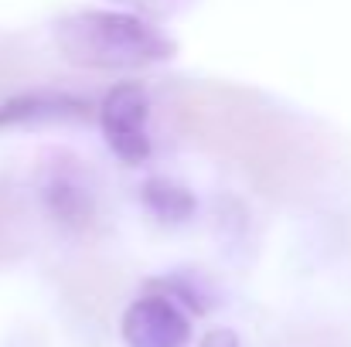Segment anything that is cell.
Returning <instances> with one entry per match:
<instances>
[{
    "label": "cell",
    "mask_w": 351,
    "mask_h": 347,
    "mask_svg": "<svg viewBox=\"0 0 351 347\" xmlns=\"http://www.w3.org/2000/svg\"><path fill=\"white\" fill-rule=\"evenodd\" d=\"M58 55L89 72H136L178 55V41L150 17L123 7H82L51 21Z\"/></svg>",
    "instance_id": "1"
},
{
    "label": "cell",
    "mask_w": 351,
    "mask_h": 347,
    "mask_svg": "<svg viewBox=\"0 0 351 347\" xmlns=\"http://www.w3.org/2000/svg\"><path fill=\"white\" fill-rule=\"evenodd\" d=\"M99 129L103 140L110 146V153L126 167H140L150 160L154 153V140H150V96L140 82H117L99 110Z\"/></svg>",
    "instance_id": "2"
},
{
    "label": "cell",
    "mask_w": 351,
    "mask_h": 347,
    "mask_svg": "<svg viewBox=\"0 0 351 347\" xmlns=\"http://www.w3.org/2000/svg\"><path fill=\"white\" fill-rule=\"evenodd\" d=\"M119 337L126 347H188L191 317L171 296L147 290L119 317Z\"/></svg>",
    "instance_id": "3"
},
{
    "label": "cell",
    "mask_w": 351,
    "mask_h": 347,
    "mask_svg": "<svg viewBox=\"0 0 351 347\" xmlns=\"http://www.w3.org/2000/svg\"><path fill=\"white\" fill-rule=\"evenodd\" d=\"M38 188H41L45 211L62 229L79 231L96 218V188L79 160L58 153L51 164H45Z\"/></svg>",
    "instance_id": "4"
},
{
    "label": "cell",
    "mask_w": 351,
    "mask_h": 347,
    "mask_svg": "<svg viewBox=\"0 0 351 347\" xmlns=\"http://www.w3.org/2000/svg\"><path fill=\"white\" fill-rule=\"evenodd\" d=\"M93 106L72 92H21L0 103V129L14 126H45V123H89Z\"/></svg>",
    "instance_id": "5"
},
{
    "label": "cell",
    "mask_w": 351,
    "mask_h": 347,
    "mask_svg": "<svg viewBox=\"0 0 351 347\" xmlns=\"http://www.w3.org/2000/svg\"><path fill=\"white\" fill-rule=\"evenodd\" d=\"M140 205L160 225H184L195 218V208H198L195 194L171 177H147L140 188Z\"/></svg>",
    "instance_id": "6"
},
{
    "label": "cell",
    "mask_w": 351,
    "mask_h": 347,
    "mask_svg": "<svg viewBox=\"0 0 351 347\" xmlns=\"http://www.w3.org/2000/svg\"><path fill=\"white\" fill-rule=\"evenodd\" d=\"M150 290L171 296L178 307H184V310L195 313V317H205V313L215 307V293H212V286H208L202 276L188 272V269H178V272L160 276V279H150Z\"/></svg>",
    "instance_id": "7"
},
{
    "label": "cell",
    "mask_w": 351,
    "mask_h": 347,
    "mask_svg": "<svg viewBox=\"0 0 351 347\" xmlns=\"http://www.w3.org/2000/svg\"><path fill=\"white\" fill-rule=\"evenodd\" d=\"M123 10H133V14H143V17H174L181 10H188L195 0H113Z\"/></svg>",
    "instance_id": "8"
},
{
    "label": "cell",
    "mask_w": 351,
    "mask_h": 347,
    "mask_svg": "<svg viewBox=\"0 0 351 347\" xmlns=\"http://www.w3.org/2000/svg\"><path fill=\"white\" fill-rule=\"evenodd\" d=\"M198 347H242V344H239V334H235V331H229V327H215V331H208V334L202 337Z\"/></svg>",
    "instance_id": "9"
}]
</instances>
